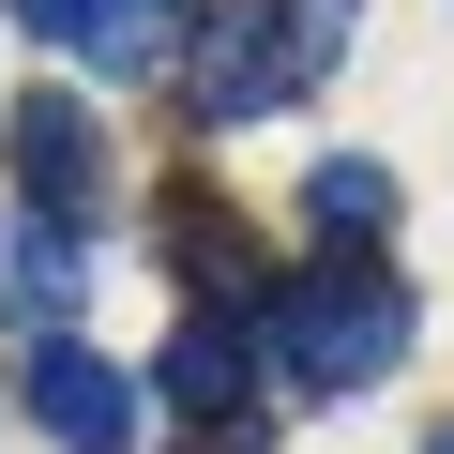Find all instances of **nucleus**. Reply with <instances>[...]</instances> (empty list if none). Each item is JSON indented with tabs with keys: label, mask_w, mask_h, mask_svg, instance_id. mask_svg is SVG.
Returning a JSON list of instances; mask_svg holds the SVG:
<instances>
[{
	"label": "nucleus",
	"mask_w": 454,
	"mask_h": 454,
	"mask_svg": "<svg viewBox=\"0 0 454 454\" xmlns=\"http://www.w3.org/2000/svg\"><path fill=\"white\" fill-rule=\"evenodd\" d=\"M258 364H273V394H379L409 364V288L379 258H318L258 303Z\"/></svg>",
	"instance_id": "1"
},
{
	"label": "nucleus",
	"mask_w": 454,
	"mask_h": 454,
	"mask_svg": "<svg viewBox=\"0 0 454 454\" xmlns=\"http://www.w3.org/2000/svg\"><path fill=\"white\" fill-rule=\"evenodd\" d=\"M318 16H303V0H212V16H197V46H182V106L197 121H273L303 76H318Z\"/></svg>",
	"instance_id": "2"
},
{
	"label": "nucleus",
	"mask_w": 454,
	"mask_h": 454,
	"mask_svg": "<svg viewBox=\"0 0 454 454\" xmlns=\"http://www.w3.org/2000/svg\"><path fill=\"white\" fill-rule=\"evenodd\" d=\"M16 212H46V227H91L106 212V137H91L76 91H31L16 106Z\"/></svg>",
	"instance_id": "3"
},
{
	"label": "nucleus",
	"mask_w": 454,
	"mask_h": 454,
	"mask_svg": "<svg viewBox=\"0 0 454 454\" xmlns=\"http://www.w3.org/2000/svg\"><path fill=\"white\" fill-rule=\"evenodd\" d=\"M31 424H46L61 454H121V439H137V379H121L91 333H46V348H31Z\"/></svg>",
	"instance_id": "4"
},
{
	"label": "nucleus",
	"mask_w": 454,
	"mask_h": 454,
	"mask_svg": "<svg viewBox=\"0 0 454 454\" xmlns=\"http://www.w3.org/2000/svg\"><path fill=\"white\" fill-rule=\"evenodd\" d=\"M167 394L197 409V439H212V424H258V333L197 303V318L167 333Z\"/></svg>",
	"instance_id": "5"
},
{
	"label": "nucleus",
	"mask_w": 454,
	"mask_h": 454,
	"mask_svg": "<svg viewBox=\"0 0 454 454\" xmlns=\"http://www.w3.org/2000/svg\"><path fill=\"white\" fill-rule=\"evenodd\" d=\"M0 303H16V318H61V303H91V227H46V212H16V227H0Z\"/></svg>",
	"instance_id": "6"
},
{
	"label": "nucleus",
	"mask_w": 454,
	"mask_h": 454,
	"mask_svg": "<svg viewBox=\"0 0 454 454\" xmlns=\"http://www.w3.org/2000/svg\"><path fill=\"white\" fill-rule=\"evenodd\" d=\"M167 31H197L182 0H76V46H61V61H91V76H137V61H167Z\"/></svg>",
	"instance_id": "7"
},
{
	"label": "nucleus",
	"mask_w": 454,
	"mask_h": 454,
	"mask_svg": "<svg viewBox=\"0 0 454 454\" xmlns=\"http://www.w3.org/2000/svg\"><path fill=\"white\" fill-rule=\"evenodd\" d=\"M303 212H318V227H348V243H379V227H394V167H364V152H318Z\"/></svg>",
	"instance_id": "8"
},
{
	"label": "nucleus",
	"mask_w": 454,
	"mask_h": 454,
	"mask_svg": "<svg viewBox=\"0 0 454 454\" xmlns=\"http://www.w3.org/2000/svg\"><path fill=\"white\" fill-rule=\"evenodd\" d=\"M167 258H182V273H243V227H227V212L182 182V197H167Z\"/></svg>",
	"instance_id": "9"
},
{
	"label": "nucleus",
	"mask_w": 454,
	"mask_h": 454,
	"mask_svg": "<svg viewBox=\"0 0 454 454\" xmlns=\"http://www.w3.org/2000/svg\"><path fill=\"white\" fill-rule=\"evenodd\" d=\"M16 31H46V46H76V0H0Z\"/></svg>",
	"instance_id": "10"
},
{
	"label": "nucleus",
	"mask_w": 454,
	"mask_h": 454,
	"mask_svg": "<svg viewBox=\"0 0 454 454\" xmlns=\"http://www.w3.org/2000/svg\"><path fill=\"white\" fill-rule=\"evenodd\" d=\"M424 454H454V424H439V439H424Z\"/></svg>",
	"instance_id": "11"
}]
</instances>
